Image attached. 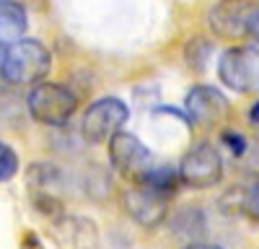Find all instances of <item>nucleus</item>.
<instances>
[{"mask_svg": "<svg viewBox=\"0 0 259 249\" xmlns=\"http://www.w3.org/2000/svg\"><path fill=\"white\" fill-rule=\"evenodd\" d=\"M179 179L192 190H210L223 179V156L212 143H194L179 163Z\"/></svg>", "mask_w": 259, "mask_h": 249, "instance_id": "nucleus-5", "label": "nucleus"}, {"mask_svg": "<svg viewBox=\"0 0 259 249\" xmlns=\"http://www.w3.org/2000/svg\"><path fill=\"white\" fill-rule=\"evenodd\" d=\"M218 78L226 89H233L239 94L259 91V47H228L218 60Z\"/></svg>", "mask_w": 259, "mask_h": 249, "instance_id": "nucleus-3", "label": "nucleus"}, {"mask_svg": "<svg viewBox=\"0 0 259 249\" xmlns=\"http://www.w3.org/2000/svg\"><path fill=\"white\" fill-rule=\"evenodd\" d=\"M133 184H143L148 190H153V192L171 200L177 195L182 179H179V169H171V166H148Z\"/></svg>", "mask_w": 259, "mask_h": 249, "instance_id": "nucleus-12", "label": "nucleus"}, {"mask_svg": "<svg viewBox=\"0 0 259 249\" xmlns=\"http://www.w3.org/2000/svg\"><path fill=\"white\" fill-rule=\"evenodd\" d=\"M210 55V45L205 39H194L189 42V47H187V62L194 68V70H202L205 68V60Z\"/></svg>", "mask_w": 259, "mask_h": 249, "instance_id": "nucleus-15", "label": "nucleus"}, {"mask_svg": "<svg viewBox=\"0 0 259 249\" xmlns=\"http://www.w3.org/2000/svg\"><path fill=\"white\" fill-rule=\"evenodd\" d=\"M221 140H223V145H226V148H228L236 158L244 156V153H246V148H249L246 138H244L239 130H233V128H226V130L221 133Z\"/></svg>", "mask_w": 259, "mask_h": 249, "instance_id": "nucleus-16", "label": "nucleus"}, {"mask_svg": "<svg viewBox=\"0 0 259 249\" xmlns=\"http://www.w3.org/2000/svg\"><path fill=\"white\" fill-rule=\"evenodd\" d=\"M21 169V161H18V153L13 145L0 140V184L3 182H11Z\"/></svg>", "mask_w": 259, "mask_h": 249, "instance_id": "nucleus-14", "label": "nucleus"}, {"mask_svg": "<svg viewBox=\"0 0 259 249\" xmlns=\"http://www.w3.org/2000/svg\"><path fill=\"white\" fill-rule=\"evenodd\" d=\"M122 202H124L127 216L135 223H140L145 228H156L158 223H163L171 200L153 192V190H148V187H143V184H133L122 195Z\"/></svg>", "mask_w": 259, "mask_h": 249, "instance_id": "nucleus-10", "label": "nucleus"}, {"mask_svg": "<svg viewBox=\"0 0 259 249\" xmlns=\"http://www.w3.org/2000/svg\"><path fill=\"white\" fill-rule=\"evenodd\" d=\"M26 107H29V114L39 124L62 128V124H68L75 117L80 101H78V94L70 86H65V83L39 80L31 86L26 96Z\"/></svg>", "mask_w": 259, "mask_h": 249, "instance_id": "nucleus-2", "label": "nucleus"}, {"mask_svg": "<svg viewBox=\"0 0 259 249\" xmlns=\"http://www.w3.org/2000/svg\"><path fill=\"white\" fill-rule=\"evenodd\" d=\"M249 122L251 124H259V101H254L249 107Z\"/></svg>", "mask_w": 259, "mask_h": 249, "instance_id": "nucleus-19", "label": "nucleus"}, {"mask_svg": "<svg viewBox=\"0 0 259 249\" xmlns=\"http://www.w3.org/2000/svg\"><path fill=\"white\" fill-rule=\"evenodd\" d=\"M106 145H109V161H112V166L122 177H127L130 182H135L148 169V166H153V156H150L148 145L138 135H133V133L119 130V133H114L109 138Z\"/></svg>", "mask_w": 259, "mask_h": 249, "instance_id": "nucleus-6", "label": "nucleus"}, {"mask_svg": "<svg viewBox=\"0 0 259 249\" xmlns=\"http://www.w3.org/2000/svg\"><path fill=\"white\" fill-rule=\"evenodd\" d=\"M29 26L26 8L16 0H0V47H11L13 42L24 39Z\"/></svg>", "mask_w": 259, "mask_h": 249, "instance_id": "nucleus-11", "label": "nucleus"}, {"mask_svg": "<svg viewBox=\"0 0 259 249\" xmlns=\"http://www.w3.org/2000/svg\"><path fill=\"white\" fill-rule=\"evenodd\" d=\"M182 249H221V246L218 244H207V241H192V244H187Z\"/></svg>", "mask_w": 259, "mask_h": 249, "instance_id": "nucleus-18", "label": "nucleus"}, {"mask_svg": "<svg viewBox=\"0 0 259 249\" xmlns=\"http://www.w3.org/2000/svg\"><path fill=\"white\" fill-rule=\"evenodd\" d=\"M50 239L57 249H99V228L85 216L60 213L50 223Z\"/></svg>", "mask_w": 259, "mask_h": 249, "instance_id": "nucleus-8", "label": "nucleus"}, {"mask_svg": "<svg viewBox=\"0 0 259 249\" xmlns=\"http://www.w3.org/2000/svg\"><path fill=\"white\" fill-rule=\"evenodd\" d=\"M249 34L254 36V42L259 45V6H254V11L249 16Z\"/></svg>", "mask_w": 259, "mask_h": 249, "instance_id": "nucleus-17", "label": "nucleus"}, {"mask_svg": "<svg viewBox=\"0 0 259 249\" xmlns=\"http://www.w3.org/2000/svg\"><path fill=\"white\" fill-rule=\"evenodd\" d=\"M184 114L189 117V124L212 128L228 114V99L212 86H192L184 96Z\"/></svg>", "mask_w": 259, "mask_h": 249, "instance_id": "nucleus-9", "label": "nucleus"}, {"mask_svg": "<svg viewBox=\"0 0 259 249\" xmlns=\"http://www.w3.org/2000/svg\"><path fill=\"white\" fill-rule=\"evenodd\" d=\"M127 117H130V109H127V104L122 99L101 96L94 104H89V109L83 112L80 133H83L85 140L94 143V145L109 143V138L122 130V124L127 122Z\"/></svg>", "mask_w": 259, "mask_h": 249, "instance_id": "nucleus-4", "label": "nucleus"}, {"mask_svg": "<svg viewBox=\"0 0 259 249\" xmlns=\"http://www.w3.org/2000/svg\"><path fill=\"white\" fill-rule=\"evenodd\" d=\"M52 68V55L39 39H18L0 50V75L13 86H34Z\"/></svg>", "mask_w": 259, "mask_h": 249, "instance_id": "nucleus-1", "label": "nucleus"}, {"mask_svg": "<svg viewBox=\"0 0 259 249\" xmlns=\"http://www.w3.org/2000/svg\"><path fill=\"white\" fill-rule=\"evenodd\" d=\"M251 11H254L251 0H218L207 11V26L218 39L233 42V39L249 34Z\"/></svg>", "mask_w": 259, "mask_h": 249, "instance_id": "nucleus-7", "label": "nucleus"}, {"mask_svg": "<svg viewBox=\"0 0 259 249\" xmlns=\"http://www.w3.org/2000/svg\"><path fill=\"white\" fill-rule=\"evenodd\" d=\"M228 197L233 200L239 213H244L251 221H259V179L246 187H236V190L228 192Z\"/></svg>", "mask_w": 259, "mask_h": 249, "instance_id": "nucleus-13", "label": "nucleus"}]
</instances>
